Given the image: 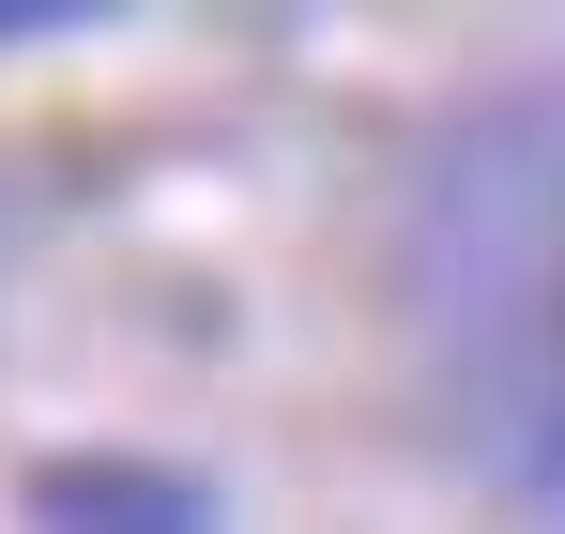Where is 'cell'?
I'll return each mask as SVG.
<instances>
[{"instance_id": "1", "label": "cell", "mask_w": 565, "mask_h": 534, "mask_svg": "<svg viewBox=\"0 0 565 534\" xmlns=\"http://www.w3.org/2000/svg\"><path fill=\"white\" fill-rule=\"evenodd\" d=\"M397 337L473 489L565 504V62L428 122L397 199Z\"/></svg>"}, {"instance_id": "2", "label": "cell", "mask_w": 565, "mask_h": 534, "mask_svg": "<svg viewBox=\"0 0 565 534\" xmlns=\"http://www.w3.org/2000/svg\"><path fill=\"white\" fill-rule=\"evenodd\" d=\"M31 534H230V504L199 489L184 458H46L31 473Z\"/></svg>"}, {"instance_id": "3", "label": "cell", "mask_w": 565, "mask_h": 534, "mask_svg": "<svg viewBox=\"0 0 565 534\" xmlns=\"http://www.w3.org/2000/svg\"><path fill=\"white\" fill-rule=\"evenodd\" d=\"M31 31H77V0H0V46H31Z\"/></svg>"}]
</instances>
